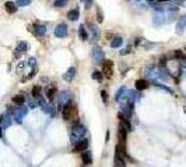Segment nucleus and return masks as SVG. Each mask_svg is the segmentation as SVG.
<instances>
[{
    "mask_svg": "<svg viewBox=\"0 0 186 167\" xmlns=\"http://www.w3.org/2000/svg\"><path fill=\"white\" fill-rule=\"evenodd\" d=\"M85 134H87V128L84 127V125H81V124L74 125L73 130H71V134H70V141H71V143L74 145L76 142L83 139L84 137H85Z\"/></svg>",
    "mask_w": 186,
    "mask_h": 167,
    "instance_id": "f257e3e1",
    "label": "nucleus"
},
{
    "mask_svg": "<svg viewBox=\"0 0 186 167\" xmlns=\"http://www.w3.org/2000/svg\"><path fill=\"white\" fill-rule=\"evenodd\" d=\"M11 114V117L15 120V123H21L22 121V117L27 114V112H28V107H25V106H15L14 109H10L8 110Z\"/></svg>",
    "mask_w": 186,
    "mask_h": 167,
    "instance_id": "f03ea898",
    "label": "nucleus"
},
{
    "mask_svg": "<svg viewBox=\"0 0 186 167\" xmlns=\"http://www.w3.org/2000/svg\"><path fill=\"white\" fill-rule=\"evenodd\" d=\"M74 114H76V106H74V103L73 102L66 103L62 109V117L65 120H70L71 117H74Z\"/></svg>",
    "mask_w": 186,
    "mask_h": 167,
    "instance_id": "7ed1b4c3",
    "label": "nucleus"
},
{
    "mask_svg": "<svg viewBox=\"0 0 186 167\" xmlns=\"http://www.w3.org/2000/svg\"><path fill=\"white\" fill-rule=\"evenodd\" d=\"M91 58L95 63H102L105 56H104V52L101 47H92L91 50Z\"/></svg>",
    "mask_w": 186,
    "mask_h": 167,
    "instance_id": "20e7f679",
    "label": "nucleus"
},
{
    "mask_svg": "<svg viewBox=\"0 0 186 167\" xmlns=\"http://www.w3.org/2000/svg\"><path fill=\"white\" fill-rule=\"evenodd\" d=\"M88 148V139L87 138H83L80 139L78 142H76L73 146V152L76 153H80V152H84V150H87Z\"/></svg>",
    "mask_w": 186,
    "mask_h": 167,
    "instance_id": "39448f33",
    "label": "nucleus"
},
{
    "mask_svg": "<svg viewBox=\"0 0 186 167\" xmlns=\"http://www.w3.org/2000/svg\"><path fill=\"white\" fill-rule=\"evenodd\" d=\"M71 102V95L69 91H63L59 93V107H63L66 103Z\"/></svg>",
    "mask_w": 186,
    "mask_h": 167,
    "instance_id": "423d86ee",
    "label": "nucleus"
},
{
    "mask_svg": "<svg viewBox=\"0 0 186 167\" xmlns=\"http://www.w3.org/2000/svg\"><path fill=\"white\" fill-rule=\"evenodd\" d=\"M28 31H32L37 36H44L45 33H46V27L44 24H37V25L31 27V28L28 27Z\"/></svg>",
    "mask_w": 186,
    "mask_h": 167,
    "instance_id": "0eeeda50",
    "label": "nucleus"
},
{
    "mask_svg": "<svg viewBox=\"0 0 186 167\" xmlns=\"http://www.w3.org/2000/svg\"><path fill=\"white\" fill-rule=\"evenodd\" d=\"M121 110H122V114H123L126 118H129L130 120V116H131V113H133V105L131 103H129V102H126V103H122L121 105Z\"/></svg>",
    "mask_w": 186,
    "mask_h": 167,
    "instance_id": "6e6552de",
    "label": "nucleus"
},
{
    "mask_svg": "<svg viewBox=\"0 0 186 167\" xmlns=\"http://www.w3.org/2000/svg\"><path fill=\"white\" fill-rule=\"evenodd\" d=\"M55 36L56 38H65L67 36V25L66 24H59L55 28Z\"/></svg>",
    "mask_w": 186,
    "mask_h": 167,
    "instance_id": "1a4fd4ad",
    "label": "nucleus"
},
{
    "mask_svg": "<svg viewBox=\"0 0 186 167\" xmlns=\"http://www.w3.org/2000/svg\"><path fill=\"white\" fill-rule=\"evenodd\" d=\"M118 117H119V121H121V127L122 128H125L126 131H131V130H133V127H131V124H130V120H129V118H126L122 113H119V114H118Z\"/></svg>",
    "mask_w": 186,
    "mask_h": 167,
    "instance_id": "9d476101",
    "label": "nucleus"
},
{
    "mask_svg": "<svg viewBox=\"0 0 186 167\" xmlns=\"http://www.w3.org/2000/svg\"><path fill=\"white\" fill-rule=\"evenodd\" d=\"M186 28V15H181L178 20V24H176V33H183Z\"/></svg>",
    "mask_w": 186,
    "mask_h": 167,
    "instance_id": "9b49d317",
    "label": "nucleus"
},
{
    "mask_svg": "<svg viewBox=\"0 0 186 167\" xmlns=\"http://www.w3.org/2000/svg\"><path fill=\"white\" fill-rule=\"evenodd\" d=\"M104 61H105V60H104ZM112 67H113V63L111 61V60H108V61H105L104 63V65H102V71H104V74H105L106 77H112Z\"/></svg>",
    "mask_w": 186,
    "mask_h": 167,
    "instance_id": "f8f14e48",
    "label": "nucleus"
},
{
    "mask_svg": "<svg viewBox=\"0 0 186 167\" xmlns=\"http://www.w3.org/2000/svg\"><path fill=\"white\" fill-rule=\"evenodd\" d=\"M139 99H140V95L136 91H128L126 92V100H128L129 103H131V105H133L136 100H139Z\"/></svg>",
    "mask_w": 186,
    "mask_h": 167,
    "instance_id": "ddd939ff",
    "label": "nucleus"
},
{
    "mask_svg": "<svg viewBox=\"0 0 186 167\" xmlns=\"http://www.w3.org/2000/svg\"><path fill=\"white\" fill-rule=\"evenodd\" d=\"M74 77H76V68L74 67H70L65 74H63V80L67 81V82H71L74 80Z\"/></svg>",
    "mask_w": 186,
    "mask_h": 167,
    "instance_id": "4468645a",
    "label": "nucleus"
},
{
    "mask_svg": "<svg viewBox=\"0 0 186 167\" xmlns=\"http://www.w3.org/2000/svg\"><path fill=\"white\" fill-rule=\"evenodd\" d=\"M153 22H154V25H157V27L162 25L164 22H167L165 14H164V13H157V14H155V17L153 18Z\"/></svg>",
    "mask_w": 186,
    "mask_h": 167,
    "instance_id": "2eb2a0df",
    "label": "nucleus"
},
{
    "mask_svg": "<svg viewBox=\"0 0 186 167\" xmlns=\"http://www.w3.org/2000/svg\"><path fill=\"white\" fill-rule=\"evenodd\" d=\"M118 137H119V141H121V143L119 145L125 146L126 145V138H128V131L125 130V128L119 127V130H118Z\"/></svg>",
    "mask_w": 186,
    "mask_h": 167,
    "instance_id": "dca6fc26",
    "label": "nucleus"
},
{
    "mask_svg": "<svg viewBox=\"0 0 186 167\" xmlns=\"http://www.w3.org/2000/svg\"><path fill=\"white\" fill-rule=\"evenodd\" d=\"M11 121H13L11 114H4V116H2V128H3V130L8 128L11 125Z\"/></svg>",
    "mask_w": 186,
    "mask_h": 167,
    "instance_id": "f3484780",
    "label": "nucleus"
},
{
    "mask_svg": "<svg viewBox=\"0 0 186 167\" xmlns=\"http://www.w3.org/2000/svg\"><path fill=\"white\" fill-rule=\"evenodd\" d=\"M150 87V82L147 80H137L136 81V89L137 91H144Z\"/></svg>",
    "mask_w": 186,
    "mask_h": 167,
    "instance_id": "a211bd4d",
    "label": "nucleus"
},
{
    "mask_svg": "<svg viewBox=\"0 0 186 167\" xmlns=\"http://www.w3.org/2000/svg\"><path fill=\"white\" fill-rule=\"evenodd\" d=\"M126 92H128V89L125 87H122L121 89L116 92V95H115V100H116V102H122L123 99H126Z\"/></svg>",
    "mask_w": 186,
    "mask_h": 167,
    "instance_id": "6ab92c4d",
    "label": "nucleus"
},
{
    "mask_svg": "<svg viewBox=\"0 0 186 167\" xmlns=\"http://www.w3.org/2000/svg\"><path fill=\"white\" fill-rule=\"evenodd\" d=\"M81 160H83L84 164H91L92 163V155L90 150H84L83 155H81Z\"/></svg>",
    "mask_w": 186,
    "mask_h": 167,
    "instance_id": "aec40b11",
    "label": "nucleus"
},
{
    "mask_svg": "<svg viewBox=\"0 0 186 167\" xmlns=\"http://www.w3.org/2000/svg\"><path fill=\"white\" fill-rule=\"evenodd\" d=\"M4 8L7 11L8 14H14L15 11H17V4L13 3V2H6L4 3Z\"/></svg>",
    "mask_w": 186,
    "mask_h": 167,
    "instance_id": "412c9836",
    "label": "nucleus"
},
{
    "mask_svg": "<svg viewBox=\"0 0 186 167\" xmlns=\"http://www.w3.org/2000/svg\"><path fill=\"white\" fill-rule=\"evenodd\" d=\"M78 17H80V11H78V8L70 10L69 13H67V18H69L70 21H77V20H78Z\"/></svg>",
    "mask_w": 186,
    "mask_h": 167,
    "instance_id": "4be33fe9",
    "label": "nucleus"
},
{
    "mask_svg": "<svg viewBox=\"0 0 186 167\" xmlns=\"http://www.w3.org/2000/svg\"><path fill=\"white\" fill-rule=\"evenodd\" d=\"M123 45V39L121 36H115L112 40H111V47L113 49H118V47H121Z\"/></svg>",
    "mask_w": 186,
    "mask_h": 167,
    "instance_id": "5701e85b",
    "label": "nucleus"
},
{
    "mask_svg": "<svg viewBox=\"0 0 186 167\" xmlns=\"http://www.w3.org/2000/svg\"><path fill=\"white\" fill-rule=\"evenodd\" d=\"M46 98L49 99L51 102L56 98V88H55V87H49V88L46 89Z\"/></svg>",
    "mask_w": 186,
    "mask_h": 167,
    "instance_id": "b1692460",
    "label": "nucleus"
},
{
    "mask_svg": "<svg viewBox=\"0 0 186 167\" xmlns=\"http://www.w3.org/2000/svg\"><path fill=\"white\" fill-rule=\"evenodd\" d=\"M24 102H25V96L22 93H20V95H15L14 98H13V103H15L17 106H21V105H24Z\"/></svg>",
    "mask_w": 186,
    "mask_h": 167,
    "instance_id": "393cba45",
    "label": "nucleus"
},
{
    "mask_svg": "<svg viewBox=\"0 0 186 167\" xmlns=\"http://www.w3.org/2000/svg\"><path fill=\"white\" fill-rule=\"evenodd\" d=\"M78 36H80L81 40L88 39V32H87V29H85V25H81L80 28H78Z\"/></svg>",
    "mask_w": 186,
    "mask_h": 167,
    "instance_id": "a878e982",
    "label": "nucleus"
},
{
    "mask_svg": "<svg viewBox=\"0 0 186 167\" xmlns=\"http://www.w3.org/2000/svg\"><path fill=\"white\" fill-rule=\"evenodd\" d=\"M15 50L20 52V53H24V52L28 50V43L21 40V42H18V43H17V49H15Z\"/></svg>",
    "mask_w": 186,
    "mask_h": 167,
    "instance_id": "bb28decb",
    "label": "nucleus"
},
{
    "mask_svg": "<svg viewBox=\"0 0 186 167\" xmlns=\"http://www.w3.org/2000/svg\"><path fill=\"white\" fill-rule=\"evenodd\" d=\"M90 29H91V33H92V39H99V35H101V32H99V28L95 25H90Z\"/></svg>",
    "mask_w": 186,
    "mask_h": 167,
    "instance_id": "cd10ccee",
    "label": "nucleus"
},
{
    "mask_svg": "<svg viewBox=\"0 0 186 167\" xmlns=\"http://www.w3.org/2000/svg\"><path fill=\"white\" fill-rule=\"evenodd\" d=\"M41 92H42V91H41V87H39V85H35V87L32 88L31 93H32V96H34L35 99H39L41 96H42V95H41Z\"/></svg>",
    "mask_w": 186,
    "mask_h": 167,
    "instance_id": "c85d7f7f",
    "label": "nucleus"
},
{
    "mask_svg": "<svg viewBox=\"0 0 186 167\" xmlns=\"http://www.w3.org/2000/svg\"><path fill=\"white\" fill-rule=\"evenodd\" d=\"M115 167H126V166H125L123 159H122V157H119L118 155L115 156Z\"/></svg>",
    "mask_w": 186,
    "mask_h": 167,
    "instance_id": "c756f323",
    "label": "nucleus"
},
{
    "mask_svg": "<svg viewBox=\"0 0 186 167\" xmlns=\"http://www.w3.org/2000/svg\"><path fill=\"white\" fill-rule=\"evenodd\" d=\"M91 77H92V80H97V81H101L102 80V74H101V71H92V74H91Z\"/></svg>",
    "mask_w": 186,
    "mask_h": 167,
    "instance_id": "7c9ffc66",
    "label": "nucleus"
},
{
    "mask_svg": "<svg viewBox=\"0 0 186 167\" xmlns=\"http://www.w3.org/2000/svg\"><path fill=\"white\" fill-rule=\"evenodd\" d=\"M31 2L32 0H17V6H20V7H25V6H29L31 4Z\"/></svg>",
    "mask_w": 186,
    "mask_h": 167,
    "instance_id": "2f4dec72",
    "label": "nucleus"
},
{
    "mask_svg": "<svg viewBox=\"0 0 186 167\" xmlns=\"http://www.w3.org/2000/svg\"><path fill=\"white\" fill-rule=\"evenodd\" d=\"M67 2H69V0H55L53 6H55V7H65L66 4H67Z\"/></svg>",
    "mask_w": 186,
    "mask_h": 167,
    "instance_id": "473e14b6",
    "label": "nucleus"
},
{
    "mask_svg": "<svg viewBox=\"0 0 186 167\" xmlns=\"http://www.w3.org/2000/svg\"><path fill=\"white\" fill-rule=\"evenodd\" d=\"M174 57H175V58H179V60H183V58H186L182 50H175V52H174Z\"/></svg>",
    "mask_w": 186,
    "mask_h": 167,
    "instance_id": "72a5a7b5",
    "label": "nucleus"
},
{
    "mask_svg": "<svg viewBox=\"0 0 186 167\" xmlns=\"http://www.w3.org/2000/svg\"><path fill=\"white\" fill-rule=\"evenodd\" d=\"M101 98H102V102L104 103H108V93H106V91L101 92Z\"/></svg>",
    "mask_w": 186,
    "mask_h": 167,
    "instance_id": "f704fd0d",
    "label": "nucleus"
},
{
    "mask_svg": "<svg viewBox=\"0 0 186 167\" xmlns=\"http://www.w3.org/2000/svg\"><path fill=\"white\" fill-rule=\"evenodd\" d=\"M130 52H131V46H128V47H125L123 50L121 52V55H122V56H125V55H129Z\"/></svg>",
    "mask_w": 186,
    "mask_h": 167,
    "instance_id": "c9c22d12",
    "label": "nucleus"
},
{
    "mask_svg": "<svg viewBox=\"0 0 186 167\" xmlns=\"http://www.w3.org/2000/svg\"><path fill=\"white\" fill-rule=\"evenodd\" d=\"M84 4H85V7L87 8H90L92 6V3H94V0H81Z\"/></svg>",
    "mask_w": 186,
    "mask_h": 167,
    "instance_id": "e433bc0d",
    "label": "nucleus"
},
{
    "mask_svg": "<svg viewBox=\"0 0 186 167\" xmlns=\"http://www.w3.org/2000/svg\"><path fill=\"white\" fill-rule=\"evenodd\" d=\"M28 106H29V109H34V107H37V103L34 102V100H29V102H28Z\"/></svg>",
    "mask_w": 186,
    "mask_h": 167,
    "instance_id": "4c0bfd02",
    "label": "nucleus"
},
{
    "mask_svg": "<svg viewBox=\"0 0 186 167\" xmlns=\"http://www.w3.org/2000/svg\"><path fill=\"white\" fill-rule=\"evenodd\" d=\"M167 63H168V58L167 57H162V58H161V65H164V67H165V65H167Z\"/></svg>",
    "mask_w": 186,
    "mask_h": 167,
    "instance_id": "58836bf2",
    "label": "nucleus"
},
{
    "mask_svg": "<svg viewBox=\"0 0 186 167\" xmlns=\"http://www.w3.org/2000/svg\"><path fill=\"white\" fill-rule=\"evenodd\" d=\"M28 64H31L32 67H35V58H34V57L29 58V60H28Z\"/></svg>",
    "mask_w": 186,
    "mask_h": 167,
    "instance_id": "ea45409f",
    "label": "nucleus"
},
{
    "mask_svg": "<svg viewBox=\"0 0 186 167\" xmlns=\"http://www.w3.org/2000/svg\"><path fill=\"white\" fill-rule=\"evenodd\" d=\"M0 137H3V128H2V117H0Z\"/></svg>",
    "mask_w": 186,
    "mask_h": 167,
    "instance_id": "a19ab883",
    "label": "nucleus"
},
{
    "mask_svg": "<svg viewBox=\"0 0 186 167\" xmlns=\"http://www.w3.org/2000/svg\"><path fill=\"white\" fill-rule=\"evenodd\" d=\"M158 2H161V3H164V2H169V0H158Z\"/></svg>",
    "mask_w": 186,
    "mask_h": 167,
    "instance_id": "79ce46f5",
    "label": "nucleus"
}]
</instances>
